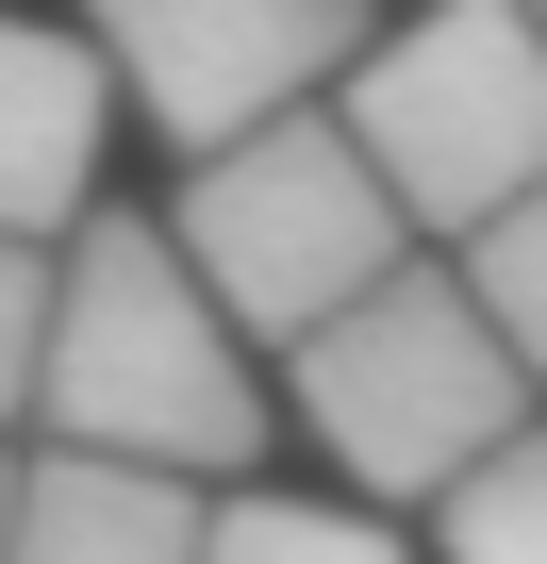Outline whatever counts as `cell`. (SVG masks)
<instances>
[{
    "label": "cell",
    "mask_w": 547,
    "mask_h": 564,
    "mask_svg": "<svg viewBox=\"0 0 547 564\" xmlns=\"http://www.w3.org/2000/svg\"><path fill=\"white\" fill-rule=\"evenodd\" d=\"M34 415H51L67 448H133V465H199V481H232V465L265 448L249 333L216 316V282L183 265L166 216H84V232H67Z\"/></svg>",
    "instance_id": "6da1fadb"
},
{
    "label": "cell",
    "mask_w": 547,
    "mask_h": 564,
    "mask_svg": "<svg viewBox=\"0 0 547 564\" xmlns=\"http://www.w3.org/2000/svg\"><path fill=\"white\" fill-rule=\"evenodd\" d=\"M299 432L365 481V498H448L497 432H530V366L481 316L464 265H398L332 333H299Z\"/></svg>",
    "instance_id": "7a4b0ae2"
},
{
    "label": "cell",
    "mask_w": 547,
    "mask_h": 564,
    "mask_svg": "<svg viewBox=\"0 0 547 564\" xmlns=\"http://www.w3.org/2000/svg\"><path fill=\"white\" fill-rule=\"evenodd\" d=\"M166 232H183V265L216 282V316H232V333H283V349L332 333L365 282L415 265V249H398V232H415L398 183H382L365 133L316 117V100H299V117H265V133H232V150H199Z\"/></svg>",
    "instance_id": "3957f363"
},
{
    "label": "cell",
    "mask_w": 547,
    "mask_h": 564,
    "mask_svg": "<svg viewBox=\"0 0 547 564\" xmlns=\"http://www.w3.org/2000/svg\"><path fill=\"white\" fill-rule=\"evenodd\" d=\"M332 117L365 133L415 232H481L497 199L547 183V18L530 0H431L415 34H365Z\"/></svg>",
    "instance_id": "277c9868"
},
{
    "label": "cell",
    "mask_w": 547,
    "mask_h": 564,
    "mask_svg": "<svg viewBox=\"0 0 547 564\" xmlns=\"http://www.w3.org/2000/svg\"><path fill=\"white\" fill-rule=\"evenodd\" d=\"M84 34L117 51L133 117L199 166L265 117H299L365 67V0H84Z\"/></svg>",
    "instance_id": "5b68a950"
},
{
    "label": "cell",
    "mask_w": 547,
    "mask_h": 564,
    "mask_svg": "<svg viewBox=\"0 0 547 564\" xmlns=\"http://www.w3.org/2000/svg\"><path fill=\"white\" fill-rule=\"evenodd\" d=\"M100 117H117V51L51 34V18H0V232H84L100 199Z\"/></svg>",
    "instance_id": "8992f818"
},
{
    "label": "cell",
    "mask_w": 547,
    "mask_h": 564,
    "mask_svg": "<svg viewBox=\"0 0 547 564\" xmlns=\"http://www.w3.org/2000/svg\"><path fill=\"white\" fill-rule=\"evenodd\" d=\"M216 531V481L199 465H133V448H67L18 465V531H0V564H199Z\"/></svg>",
    "instance_id": "52a82bcc"
},
{
    "label": "cell",
    "mask_w": 547,
    "mask_h": 564,
    "mask_svg": "<svg viewBox=\"0 0 547 564\" xmlns=\"http://www.w3.org/2000/svg\"><path fill=\"white\" fill-rule=\"evenodd\" d=\"M199 564H415V547L382 514H349V498H216Z\"/></svg>",
    "instance_id": "ba28073f"
},
{
    "label": "cell",
    "mask_w": 547,
    "mask_h": 564,
    "mask_svg": "<svg viewBox=\"0 0 547 564\" xmlns=\"http://www.w3.org/2000/svg\"><path fill=\"white\" fill-rule=\"evenodd\" d=\"M431 514H448V564H547V432H497Z\"/></svg>",
    "instance_id": "9c48e42d"
},
{
    "label": "cell",
    "mask_w": 547,
    "mask_h": 564,
    "mask_svg": "<svg viewBox=\"0 0 547 564\" xmlns=\"http://www.w3.org/2000/svg\"><path fill=\"white\" fill-rule=\"evenodd\" d=\"M464 282H481V316L514 333V366L547 382V183H530V199H497V216L464 232Z\"/></svg>",
    "instance_id": "30bf717a"
},
{
    "label": "cell",
    "mask_w": 547,
    "mask_h": 564,
    "mask_svg": "<svg viewBox=\"0 0 547 564\" xmlns=\"http://www.w3.org/2000/svg\"><path fill=\"white\" fill-rule=\"evenodd\" d=\"M34 366H51V249L0 232V415H34Z\"/></svg>",
    "instance_id": "8fae6325"
},
{
    "label": "cell",
    "mask_w": 547,
    "mask_h": 564,
    "mask_svg": "<svg viewBox=\"0 0 547 564\" xmlns=\"http://www.w3.org/2000/svg\"><path fill=\"white\" fill-rule=\"evenodd\" d=\"M0 531H18V465H0Z\"/></svg>",
    "instance_id": "7c38bea8"
},
{
    "label": "cell",
    "mask_w": 547,
    "mask_h": 564,
    "mask_svg": "<svg viewBox=\"0 0 547 564\" xmlns=\"http://www.w3.org/2000/svg\"><path fill=\"white\" fill-rule=\"evenodd\" d=\"M530 18H547V0H530Z\"/></svg>",
    "instance_id": "4fadbf2b"
}]
</instances>
